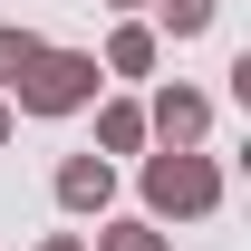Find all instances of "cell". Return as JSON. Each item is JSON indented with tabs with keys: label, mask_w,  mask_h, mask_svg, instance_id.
Wrapping results in <instances>:
<instances>
[{
	"label": "cell",
	"mask_w": 251,
	"mask_h": 251,
	"mask_svg": "<svg viewBox=\"0 0 251 251\" xmlns=\"http://www.w3.org/2000/svg\"><path fill=\"white\" fill-rule=\"evenodd\" d=\"M203 213H222V164L203 145L145 155V222H203Z\"/></svg>",
	"instance_id": "cell-1"
},
{
	"label": "cell",
	"mask_w": 251,
	"mask_h": 251,
	"mask_svg": "<svg viewBox=\"0 0 251 251\" xmlns=\"http://www.w3.org/2000/svg\"><path fill=\"white\" fill-rule=\"evenodd\" d=\"M97 87H106V68H97L87 49H39L0 97H10L20 116H77V106H97Z\"/></svg>",
	"instance_id": "cell-2"
},
{
	"label": "cell",
	"mask_w": 251,
	"mask_h": 251,
	"mask_svg": "<svg viewBox=\"0 0 251 251\" xmlns=\"http://www.w3.org/2000/svg\"><path fill=\"white\" fill-rule=\"evenodd\" d=\"M145 135H164V145H203V135H213V97H203V87H155Z\"/></svg>",
	"instance_id": "cell-3"
},
{
	"label": "cell",
	"mask_w": 251,
	"mask_h": 251,
	"mask_svg": "<svg viewBox=\"0 0 251 251\" xmlns=\"http://www.w3.org/2000/svg\"><path fill=\"white\" fill-rule=\"evenodd\" d=\"M116 203V164L106 155H68L58 164V213H106Z\"/></svg>",
	"instance_id": "cell-4"
},
{
	"label": "cell",
	"mask_w": 251,
	"mask_h": 251,
	"mask_svg": "<svg viewBox=\"0 0 251 251\" xmlns=\"http://www.w3.org/2000/svg\"><path fill=\"white\" fill-rule=\"evenodd\" d=\"M155 58H164V39L145 29V20H116V39H106V58H97V68H106V77H145Z\"/></svg>",
	"instance_id": "cell-5"
},
{
	"label": "cell",
	"mask_w": 251,
	"mask_h": 251,
	"mask_svg": "<svg viewBox=\"0 0 251 251\" xmlns=\"http://www.w3.org/2000/svg\"><path fill=\"white\" fill-rule=\"evenodd\" d=\"M97 155H106V164H116V155H145V106H126V97L97 106Z\"/></svg>",
	"instance_id": "cell-6"
},
{
	"label": "cell",
	"mask_w": 251,
	"mask_h": 251,
	"mask_svg": "<svg viewBox=\"0 0 251 251\" xmlns=\"http://www.w3.org/2000/svg\"><path fill=\"white\" fill-rule=\"evenodd\" d=\"M213 10H222V0H155V20H164L174 39H203V29H213Z\"/></svg>",
	"instance_id": "cell-7"
},
{
	"label": "cell",
	"mask_w": 251,
	"mask_h": 251,
	"mask_svg": "<svg viewBox=\"0 0 251 251\" xmlns=\"http://www.w3.org/2000/svg\"><path fill=\"white\" fill-rule=\"evenodd\" d=\"M39 49H49L39 29H10V20H0V87H10V77H20V68H29Z\"/></svg>",
	"instance_id": "cell-8"
},
{
	"label": "cell",
	"mask_w": 251,
	"mask_h": 251,
	"mask_svg": "<svg viewBox=\"0 0 251 251\" xmlns=\"http://www.w3.org/2000/svg\"><path fill=\"white\" fill-rule=\"evenodd\" d=\"M97 251H174L155 232V222H106V232H97Z\"/></svg>",
	"instance_id": "cell-9"
},
{
	"label": "cell",
	"mask_w": 251,
	"mask_h": 251,
	"mask_svg": "<svg viewBox=\"0 0 251 251\" xmlns=\"http://www.w3.org/2000/svg\"><path fill=\"white\" fill-rule=\"evenodd\" d=\"M39 251H87V242H77V232H49V242H39Z\"/></svg>",
	"instance_id": "cell-10"
},
{
	"label": "cell",
	"mask_w": 251,
	"mask_h": 251,
	"mask_svg": "<svg viewBox=\"0 0 251 251\" xmlns=\"http://www.w3.org/2000/svg\"><path fill=\"white\" fill-rule=\"evenodd\" d=\"M10 126H20V106H10V97H0V145H10Z\"/></svg>",
	"instance_id": "cell-11"
},
{
	"label": "cell",
	"mask_w": 251,
	"mask_h": 251,
	"mask_svg": "<svg viewBox=\"0 0 251 251\" xmlns=\"http://www.w3.org/2000/svg\"><path fill=\"white\" fill-rule=\"evenodd\" d=\"M116 10H135V0H116Z\"/></svg>",
	"instance_id": "cell-12"
}]
</instances>
